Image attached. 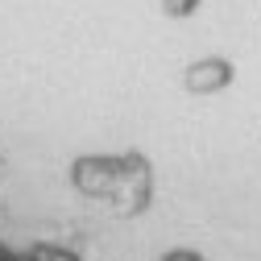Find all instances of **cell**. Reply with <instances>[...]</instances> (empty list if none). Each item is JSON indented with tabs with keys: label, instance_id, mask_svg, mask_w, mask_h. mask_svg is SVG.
Returning a JSON list of instances; mask_svg holds the SVG:
<instances>
[{
	"label": "cell",
	"instance_id": "1",
	"mask_svg": "<svg viewBox=\"0 0 261 261\" xmlns=\"http://www.w3.org/2000/svg\"><path fill=\"white\" fill-rule=\"evenodd\" d=\"M228 79H232V67L224 58H203V62H195L187 71L191 91H220V87H228Z\"/></svg>",
	"mask_w": 261,
	"mask_h": 261
},
{
	"label": "cell",
	"instance_id": "2",
	"mask_svg": "<svg viewBox=\"0 0 261 261\" xmlns=\"http://www.w3.org/2000/svg\"><path fill=\"white\" fill-rule=\"evenodd\" d=\"M195 5H199V0H166V13L170 17H187V13H195Z\"/></svg>",
	"mask_w": 261,
	"mask_h": 261
}]
</instances>
